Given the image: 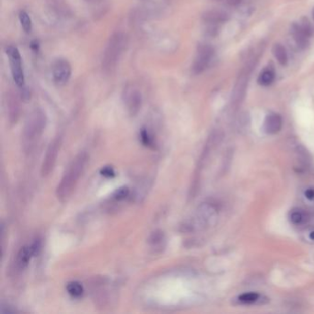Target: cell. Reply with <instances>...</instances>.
I'll list each match as a JSON object with an SVG mask.
<instances>
[{
	"mask_svg": "<svg viewBox=\"0 0 314 314\" xmlns=\"http://www.w3.org/2000/svg\"><path fill=\"white\" fill-rule=\"evenodd\" d=\"M102 174L105 177L114 176V171L113 168L105 167L102 170Z\"/></svg>",
	"mask_w": 314,
	"mask_h": 314,
	"instance_id": "4316f807",
	"label": "cell"
},
{
	"mask_svg": "<svg viewBox=\"0 0 314 314\" xmlns=\"http://www.w3.org/2000/svg\"><path fill=\"white\" fill-rule=\"evenodd\" d=\"M140 138L145 146L149 147H154V139L147 129H142V131L140 133Z\"/></svg>",
	"mask_w": 314,
	"mask_h": 314,
	"instance_id": "603a6c76",
	"label": "cell"
},
{
	"mask_svg": "<svg viewBox=\"0 0 314 314\" xmlns=\"http://www.w3.org/2000/svg\"><path fill=\"white\" fill-rule=\"evenodd\" d=\"M71 65L67 59H57L53 65V79L54 83L64 86L68 83L71 77Z\"/></svg>",
	"mask_w": 314,
	"mask_h": 314,
	"instance_id": "9c48e42d",
	"label": "cell"
},
{
	"mask_svg": "<svg viewBox=\"0 0 314 314\" xmlns=\"http://www.w3.org/2000/svg\"><path fill=\"white\" fill-rule=\"evenodd\" d=\"M275 72L272 69H265L263 72H261L258 77V84L261 86H269L275 80Z\"/></svg>",
	"mask_w": 314,
	"mask_h": 314,
	"instance_id": "ac0fdd59",
	"label": "cell"
},
{
	"mask_svg": "<svg viewBox=\"0 0 314 314\" xmlns=\"http://www.w3.org/2000/svg\"><path fill=\"white\" fill-rule=\"evenodd\" d=\"M7 104H8L10 123H16L18 121V118L20 116V104L18 102L17 96L15 94H9Z\"/></svg>",
	"mask_w": 314,
	"mask_h": 314,
	"instance_id": "5bb4252c",
	"label": "cell"
},
{
	"mask_svg": "<svg viewBox=\"0 0 314 314\" xmlns=\"http://www.w3.org/2000/svg\"><path fill=\"white\" fill-rule=\"evenodd\" d=\"M148 243H149L150 248L155 253H161L164 249L165 243H166L164 233L162 231H154L148 239Z\"/></svg>",
	"mask_w": 314,
	"mask_h": 314,
	"instance_id": "9a60e30c",
	"label": "cell"
},
{
	"mask_svg": "<svg viewBox=\"0 0 314 314\" xmlns=\"http://www.w3.org/2000/svg\"><path fill=\"white\" fill-rule=\"evenodd\" d=\"M312 17H313V20H314V9H313V10H312Z\"/></svg>",
	"mask_w": 314,
	"mask_h": 314,
	"instance_id": "4dcf8cb0",
	"label": "cell"
},
{
	"mask_svg": "<svg viewBox=\"0 0 314 314\" xmlns=\"http://www.w3.org/2000/svg\"><path fill=\"white\" fill-rule=\"evenodd\" d=\"M40 244L35 241L32 245L22 247L17 254L14 262L15 272H21L29 265V261L38 253Z\"/></svg>",
	"mask_w": 314,
	"mask_h": 314,
	"instance_id": "ba28073f",
	"label": "cell"
},
{
	"mask_svg": "<svg viewBox=\"0 0 314 314\" xmlns=\"http://www.w3.org/2000/svg\"><path fill=\"white\" fill-rule=\"evenodd\" d=\"M128 45V38L123 33H115L109 39L103 57V71L112 73L116 68L119 60Z\"/></svg>",
	"mask_w": 314,
	"mask_h": 314,
	"instance_id": "277c9868",
	"label": "cell"
},
{
	"mask_svg": "<svg viewBox=\"0 0 314 314\" xmlns=\"http://www.w3.org/2000/svg\"><path fill=\"white\" fill-rule=\"evenodd\" d=\"M67 290L71 297L80 298L84 293L83 286L79 282H70L67 285Z\"/></svg>",
	"mask_w": 314,
	"mask_h": 314,
	"instance_id": "ffe728a7",
	"label": "cell"
},
{
	"mask_svg": "<svg viewBox=\"0 0 314 314\" xmlns=\"http://www.w3.org/2000/svg\"><path fill=\"white\" fill-rule=\"evenodd\" d=\"M32 48H33V49H35V51H37L38 48H39V44H38V43H37V42L33 43V44H32Z\"/></svg>",
	"mask_w": 314,
	"mask_h": 314,
	"instance_id": "f546056e",
	"label": "cell"
},
{
	"mask_svg": "<svg viewBox=\"0 0 314 314\" xmlns=\"http://www.w3.org/2000/svg\"><path fill=\"white\" fill-rule=\"evenodd\" d=\"M88 154L80 152L70 162L56 188V196L61 202H66L72 195L88 162Z\"/></svg>",
	"mask_w": 314,
	"mask_h": 314,
	"instance_id": "6da1fadb",
	"label": "cell"
},
{
	"mask_svg": "<svg viewBox=\"0 0 314 314\" xmlns=\"http://www.w3.org/2000/svg\"><path fill=\"white\" fill-rule=\"evenodd\" d=\"M219 208L215 203L205 202L197 207V211L190 221L184 224V231L188 232L203 231L214 226L217 221Z\"/></svg>",
	"mask_w": 314,
	"mask_h": 314,
	"instance_id": "3957f363",
	"label": "cell"
},
{
	"mask_svg": "<svg viewBox=\"0 0 314 314\" xmlns=\"http://www.w3.org/2000/svg\"><path fill=\"white\" fill-rule=\"evenodd\" d=\"M123 101L128 113L131 116H136L142 105V95L137 88L129 87L124 89Z\"/></svg>",
	"mask_w": 314,
	"mask_h": 314,
	"instance_id": "30bf717a",
	"label": "cell"
},
{
	"mask_svg": "<svg viewBox=\"0 0 314 314\" xmlns=\"http://www.w3.org/2000/svg\"><path fill=\"white\" fill-rule=\"evenodd\" d=\"M291 34L294 38L295 42L300 49H305L309 45V36L305 34L300 28L299 23H294L291 26Z\"/></svg>",
	"mask_w": 314,
	"mask_h": 314,
	"instance_id": "4fadbf2b",
	"label": "cell"
},
{
	"mask_svg": "<svg viewBox=\"0 0 314 314\" xmlns=\"http://www.w3.org/2000/svg\"><path fill=\"white\" fill-rule=\"evenodd\" d=\"M19 19H20V25H21L22 29H24L27 34L30 33L32 29H33V22H32L29 14L24 10H22L20 12Z\"/></svg>",
	"mask_w": 314,
	"mask_h": 314,
	"instance_id": "44dd1931",
	"label": "cell"
},
{
	"mask_svg": "<svg viewBox=\"0 0 314 314\" xmlns=\"http://www.w3.org/2000/svg\"><path fill=\"white\" fill-rule=\"evenodd\" d=\"M227 3L231 6L239 5L242 0H226Z\"/></svg>",
	"mask_w": 314,
	"mask_h": 314,
	"instance_id": "f1b7e54d",
	"label": "cell"
},
{
	"mask_svg": "<svg viewBox=\"0 0 314 314\" xmlns=\"http://www.w3.org/2000/svg\"><path fill=\"white\" fill-rule=\"evenodd\" d=\"M128 195H129V189H128V187H122V188H119L117 191L114 193L113 198L115 200L121 201V200L125 199L128 197Z\"/></svg>",
	"mask_w": 314,
	"mask_h": 314,
	"instance_id": "d4e9b609",
	"label": "cell"
},
{
	"mask_svg": "<svg viewBox=\"0 0 314 314\" xmlns=\"http://www.w3.org/2000/svg\"><path fill=\"white\" fill-rule=\"evenodd\" d=\"M261 296L256 292L243 293L239 297V301L243 304H254L260 300Z\"/></svg>",
	"mask_w": 314,
	"mask_h": 314,
	"instance_id": "7402d4cb",
	"label": "cell"
},
{
	"mask_svg": "<svg viewBox=\"0 0 314 314\" xmlns=\"http://www.w3.org/2000/svg\"><path fill=\"white\" fill-rule=\"evenodd\" d=\"M303 240L309 243H314V226L305 230L303 232Z\"/></svg>",
	"mask_w": 314,
	"mask_h": 314,
	"instance_id": "484cf974",
	"label": "cell"
},
{
	"mask_svg": "<svg viewBox=\"0 0 314 314\" xmlns=\"http://www.w3.org/2000/svg\"><path fill=\"white\" fill-rule=\"evenodd\" d=\"M87 1H96V0H87Z\"/></svg>",
	"mask_w": 314,
	"mask_h": 314,
	"instance_id": "1f68e13d",
	"label": "cell"
},
{
	"mask_svg": "<svg viewBox=\"0 0 314 314\" xmlns=\"http://www.w3.org/2000/svg\"><path fill=\"white\" fill-rule=\"evenodd\" d=\"M6 54L10 60V69L15 83L19 88H23L25 84L24 71L19 50L17 47L10 45L6 49Z\"/></svg>",
	"mask_w": 314,
	"mask_h": 314,
	"instance_id": "5b68a950",
	"label": "cell"
},
{
	"mask_svg": "<svg viewBox=\"0 0 314 314\" xmlns=\"http://www.w3.org/2000/svg\"><path fill=\"white\" fill-rule=\"evenodd\" d=\"M272 52L273 54L275 56V59L277 60V62L282 66H286L288 64V54H287V50L285 47L281 44H275L273 48H272Z\"/></svg>",
	"mask_w": 314,
	"mask_h": 314,
	"instance_id": "2e32d148",
	"label": "cell"
},
{
	"mask_svg": "<svg viewBox=\"0 0 314 314\" xmlns=\"http://www.w3.org/2000/svg\"><path fill=\"white\" fill-rule=\"evenodd\" d=\"M283 127V119L278 113H270L265 117L264 130L268 135H275Z\"/></svg>",
	"mask_w": 314,
	"mask_h": 314,
	"instance_id": "8fae6325",
	"label": "cell"
},
{
	"mask_svg": "<svg viewBox=\"0 0 314 314\" xmlns=\"http://www.w3.org/2000/svg\"><path fill=\"white\" fill-rule=\"evenodd\" d=\"M214 54H215V50L211 45L209 44L199 45L197 49V56L192 67L193 72L195 74L204 72L210 65Z\"/></svg>",
	"mask_w": 314,
	"mask_h": 314,
	"instance_id": "52a82bcc",
	"label": "cell"
},
{
	"mask_svg": "<svg viewBox=\"0 0 314 314\" xmlns=\"http://www.w3.org/2000/svg\"><path fill=\"white\" fill-rule=\"evenodd\" d=\"M299 24H300L301 29H302L305 34L308 35L309 37H310L311 35H313V28H312V26H311L310 21L308 20V18H302Z\"/></svg>",
	"mask_w": 314,
	"mask_h": 314,
	"instance_id": "cb8c5ba5",
	"label": "cell"
},
{
	"mask_svg": "<svg viewBox=\"0 0 314 314\" xmlns=\"http://www.w3.org/2000/svg\"><path fill=\"white\" fill-rule=\"evenodd\" d=\"M52 10H54L58 14H68L69 9L67 7L66 0H47Z\"/></svg>",
	"mask_w": 314,
	"mask_h": 314,
	"instance_id": "d6986e66",
	"label": "cell"
},
{
	"mask_svg": "<svg viewBox=\"0 0 314 314\" xmlns=\"http://www.w3.org/2000/svg\"><path fill=\"white\" fill-rule=\"evenodd\" d=\"M45 125L46 115L44 111L41 109H35L29 113L26 120L22 135V144L25 152L32 153L35 150L44 133Z\"/></svg>",
	"mask_w": 314,
	"mask_h": 314,
	"instance_id": "7a4b0ae2",
	"label": "cell"
},
{
	"mask_svg": "<svg viewBox=\"0 0 314 314\" xmlns=\"http://www.w3.org/2000/svg\"><path fill=\"white\" fill-rule=\"evenodd\" d=\"M202 18H203L204 22H206V24L217 26V25L227 22L230 19V16L225 11L213 10L206 11L203 14Z\"/></svg>",
	"mask_w": 314,
	"mask_h": 314,
	"instance_id": "7c38bea8",
	"label": "cell"
},
{
	"mask_svg": "<svg viewBox=\"0 0 314 314\" xmlns=\"http://www.w3.org/2000/svg\"><path fill=\"white\" fill-rule=\"evenodd\" d=\"M308 214L300 208H295L291 210L290 214V221L295 225H300L305 223L308 219Z\"/></svg>",
	"mask_w": 314,
	"mask_h": 314,
	"instance_id": "e0dca14e",
	"label": "cell"
},
{
	"mask_svg": "<svg viewBox=\"0 0 314 314\" xmlns=\"http://www.w3.org/2000/svg\"><path fill=\"white\" fill-rule=\"evenodd\" d=\"M305 196L306 198L309 200H314V189L313 188H309L305 192Z\"/></svg>",
	"mask_w": 314,
	"mask_h": 314,
	"instance_id": "83f0119b",
	"label": "cell"
},
{
	"mask_svg": "<svg viewBox=\"0 0 314 314\" xmlns=\"http://www.w3.org/2000/svg\"><path fill=\"white\" fill-rule=\"evenodd\" d=\"M62 144V138L57 137L50 143L49 147H47L46 152L44 155V162L41 168V174L43 177L49 176L51 172L54 170V165L57 161L60 147Z\"/></svg>",
	"mask_w": 314,
	"mask_h": 314,
	"instance_id": "8992f818",
	"label": "cell"
}]
</instances>
